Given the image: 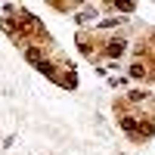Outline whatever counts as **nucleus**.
<instances>
[{
    "mask_svg": "<svg viewBox=\"0 0 155 155\" xmlns=\"http://www.w3.org/2000/svg\"><path fill=\"white\" fill-rule=\"evenodd\" d=\"M102 41H106V44H102V50H99L102 59H118L124 50H127V41H124V37H118V34H115V37H102Z\"/></svg>",
    "mask_w": 155,
    "mask_h": 155,
    "instance_id": "nucleus-1",
    "label": "nucleus"
},
{
    "mask_svg": "<svg viewBox=\"0 0 155 155\" xmlns=\"http://www.w3.org/2000/svg\"><path fill=\"white\" fill-rule=\"evenodd\" d=\"M93 16H96V6H84L81 12H78V22H90Z\"/></svg>",
    "mask_w": 155,
    "mask_h": 155,
    "instance_id": "nucleus-2",
    "label": "nucleus"
},
{
    "mask_svg": "<svg viewBox=\"0 0 155 155\" xmlns=\"http://www.w3.org/2000/svg\"><path fill=\"white\" fill-rule=\"evenodd\" d=\"M130 78H146V65L143 62H134L130 65Z\"/></svg>",
    "mask_w": 155,
    "mask_h": 155,
    "instance_id": "nucleus-3",
    "label": "nucleus"
},
{
    "mask_svg": "<svg viewBox=\"0 0 155 155\" xmlns=\"http://www.w3.org/2000/svg\"><path fill=\"white\" fill-rule=\"evenodd\" d=\"M115 9H118V12H134L137 9V3H112Z\"/></svg>",
    "mask_w": 155,
    "mask_h": 155,
    "instance_id": "nucleus-4",
    "label": "nucleus"
}]
</instances>
